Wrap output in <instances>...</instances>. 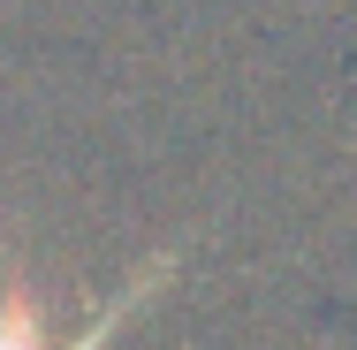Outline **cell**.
Wrapping results in <instances>:
<instances>
[{
  "mask_svg": "<svg viewBox=\"0 0 357 350\" xmlns=\"http://www.w3.org/2000/svg\"><path fill=\"white\" fill-rule=\"evenodd\" d=\"M167 275H175V251H160L152 267H137V275H130V289H122V297H114V305L84 328V335H69V343H54V335H46V320H38V305L15 289V297H0V350H107L122 328H130V312H137V305H152V289H160Z\"/></svg>",
  "mask_w": 357,
  "mask_h": 350,
  "instance_id": "obj_1",
  "label": "cell"
}]
</instances>
